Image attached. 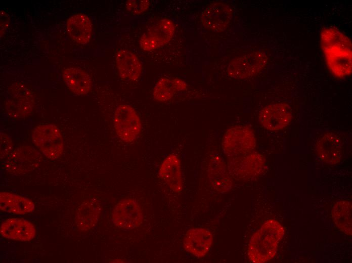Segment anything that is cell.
I'll list each match as a JSON object with an SVG mask.
<instances>
[{
    "mask_svg": "<svg viewBox=\"0 0 352 263\" xmlns=\"http://www.w3.org/2000/svg\"><path fill=\"white\" fill-rule=\"evenodd\" d=\"M222 144L225 154L232 158L250 153L255 147L256 140L250 128L238 125L225 132Z\"/></svg>",
    "mask_w": 352,
    "mask_h": 263,
    "instance_id": "obj_3",
    "label": "cell"
},
{
    "mask_svg": "<svg viewBox=\"0 0 352 263\" xmlns=\"http://www.w3.org/2000/svg\"><path fill=\"white\" fill-rule=\"evenodd\" d=\"M213 242L212 233L205 228H194L187 231L183 240L185 249L197 257L204 256Z\"/></svg>",
    "mask_w": 352,
    "mask_h": 263,
    "instance_id": "obj_13",
    "label": "cell"
},
{
    "mask_svg": "<svg viewBox=\"0 0 352 263\" xmlns=\"http://www.w3.org/2000/svg\"><path fill=\"white\" fill-rule=\"evenodd\" d=\"M322 49L331 72L338 77L351 73L352 52L350 39L334 27H326L320 33Z\"/></svg>",
    "mask_w": 352,
    "mask_h": 263,
    "instance_id": "obj_1",
    "label": "cell"
},
{
    "mask_svg": "<svg viewBox=\"0 0 352 263\" xmlns=\"http://www.w3.org/2000/svg\"><path fill=\"white\" fill-rule=\"evenodd\" d=\"M67 30L73 40L79 43L84 44L91 39L92 24L87 16L79 13L68 18Z\"/></svg>",
    "mask_w": 352,
    "mask_h": 263,
    "instance_id": "obj_19",
    "label": "cell"
},
{
    "mask_svg": "<svg viewBox=\"0 0 352 263\" xmlns=\"http://www.w3.org/2000/svg\"><path fill=\"white\" fill-rule=\"evenodd\" d=\"M159 174L172 190L175 192L182 190L181 164L176 155L171 154L165 158L159 168Z\"/></svg>",
    "mask_w": 352,
    "mask_h": 263,
    "instance_id": "obj_16",
    "label": "cell"
},
{
    "mask_svg": "<svg viewBox=\"0 0 352 263\" xmlns=\"http://www.w3.org/2000/svg\"><path fill=\"white\" fill-rule=\"evenodd\" d=\"M264 165L262 155L257 153L229 158L228 170L229 174L236 179H244L254 176L260 172Z\"/></svg>",
    "mask_w": 352,
    "mask_h": 263,
    "instance_id": "obj_8",
    "label": "cell"
},
{
    "mask_svg": "<svg viewBox=\"0 0 352 263\" xmlns=\"http://www.w3.org/2000/svg\"><path fill=\"white\" fill-rule=\"evenodd\" d=\"M283 235L284 229L279 223L267 220L250 239L247 250L250 260L263 263L273 258Z\"/></svg>",
    "mask_w": 352,
    "mask_h": 263,
    "instance_id": "obj_2",
    "label": "cell"
},
{
    "mask_svg": "<svg viewBox=\"0 0 352 263\" xmlns=\"http://www.w3.org/2000/svg\"><path fill=\"white\" fill-rule=\"evenodd\" d=\"M116 64L122 78L134 80L141 75L142 66L138 57L127 50H120L117 52Z\"/></svg>",
    "mask_w": 352,
    "mask_h": 263,
    "instance_id": "obj_18",
    "label": "cell"
},
{
    "mask_svg": "<svg viewBox=\"0 0 352 263\" xmlns=\"http://www.w3.org/2000/svg\"><path fill=\"white\" fill-rule=\"evenodd\" d=\"M291 118L290 107L284 103L268 105L260 111L258 115L260 123L270 130L283 129L289 124Z\"/></svg>",
    "mask_w": 352,
    "mask_h": 263,
    "instance_id": "obj_12",
    "label": "cell"
},
{
    "mask_svg": "<svg viewBox=\"0 0 352 263\" xmlns=\"http://www.w3.org/2000/svg\"><path fill=\"white\" fill-rule=\"evenodd\" d=\"M12 141L6 134H1V156L7 155L12 149Z\"/></svg>",
    "mask_w": 352,
    "mask_h": 263,
    "instance_id": "obj_26",
    "label": "cell"
},
{
    "mask_svg": "<svg viewBox=\"0 0 352 263\" xmlns=\"http://www.w3.org/2000/svg\"><path fill=\"white\" fill-rule=\"evenodd\" d=\"M174 26L168 19H163L147 31L140 40L141 48L150 51L163 46L172 37Z\"/></svg>",
    "mask_w": 352,
    "mask_h": 263,
    "instance_id": "obj_11",
    "label": "cell"
},
{
    "mask_svg": "<svg viewBox=\"0 0 352 263\" xmlns=\"http://www.w3.org/2000/svg\"><path fill=\"white\" fill-rule=\"evenodd\" d=\"M333 220L338 228L346 234H351V205L349 202H337L332 210Z\"/></svg>",
    "mask_w": 352,
    "mask_h": 263,
    "instance_id": "obj_24",
    "label": "cell"
},
{
    "mask_svg": "<svg viewBox=\"0 0 352 263\" xmlns=\"http://www.w3.org/2000/svg\"><path fill=\"white\" fill-rule=\"evenodd\" d=\"M63 76L68 88L76 94L84 95L91 88L92 81L90 76L81 69L67 68L64 71Z\"/></svg>",
    "mask_w": 352,
    "mask_h": 263,
    "instance_id": "obj_22",
    "label": "cell"
},
{
    "mask_svg": "<svg viewBox=\"0 0 352 263\" xmlns=\"http://www.w3.org/2000/svg\"><path fill=\"white\" fill-rule=\"evenodd\" d=\"M41 155L29 146L16 148L8 157L6 169L10 173L24 174L34 169L40 161Z\"/></svg>",
    "mask_w": 352,
    "mask_h": 263,
    "instance_id": "obj_7",
    "label": "cell"
},
{
    "mask_svg": "<svg viewBox=\"0 0 352 263\" xmlns=\"http://www.w3.org/2000/svg\"><path fill=\"white\" fill-rule=\"evenodd\" d=\"M233 10L227 3L214 2L203 11L201 21L204 26L215 31L224 30L232 18Z\"/></svg>",
    "mask_w": 352,
    "mask_h": 263,
    "instance_id": "obj_9",
    "label": "cell"
},
{
    "mask_svg": "<svg viewBox=\"0 0 352 263\" xmlns=\"http://www.w3.org/2000/svg\"><path fill=\"white\" fill-rule=\"evenodd\" d=\"M1 235L7 239L20 241H29L34 238L35 229L29 221L12 217L4 221L1 226Z\"/></svg>",
    "mask_w": 352,
    "mask_h": 263,
    "instance_id": "obj_14",
    "label": "cell"
},
{
    "mask_svg": "<svg viewBox=\"0 0 352 263\" xmlns=\"http://www.w3.org/2000/svg\"><path fill=\"white\" fill-rule=\"evenodd\" d=\"M317 154L321 160L334 164L341 156V142L338 136L333 133L323 136L317 144Z\"/></svg>",
    "mask_w": 352,
    "mask_h": 263,
    "instance_id": "obj_17",
    "label": "cell"
},
{
    "mask_svg": "<svg viewBox=\"0 0 352 263\" xmlns=\"http://www.w3.org/2000/svg\"><path fill=\"white\" fill-rule=\"evenodd\" d=\"M0 208L3 211L12 214H24L32 212L34 203L26 197L14 193H0Z\"/></svg>",
    "mask_w": 352,
    "mask_h": 263,
    "instance_id": "obj_20",
    "label": "cell"
},
{
    "mask_svg": "<svg viewBox=\"0 0 352 263\" xmlns=\"http://www.w3.org/2000/svg\"><path fill=\"white\" fill-rule=\"evenodd\" d=\"M150 2L146 0H130L125 4L126 9L131 14H139L148 9Z\"/></svg>",
    "mask_w": 352,
    "mask_h": 263,
    "instance_id": "obj_25",
    "label": "cell"
},
{
    "mask_svg": "<svg viewBox=\"0 0 352 263\" xmlns=\"http://www.w3.org/2000/svg\"><path fill=\"white\" fill-rule=\"evenodd\" d=\"M114 124L118 136L126 142L136 140L141 129L139 115L127 105H121L117 107L114 114Z\"/></svg>",
    "mask_w": 352,
    "mask_h": 263,
    "instance_id": "obj_5",
    "label": "cell"
},
{
    "mask_svg": "<svg viewBox=\"0 0 352 263\" xmlns=\"http://www.w3.org/2000/svg\"><path fill=\"white\" fill-rule=\"evenodd\" d=\"M114 224L126 230L138 227L143 220V215L138 203L133 199H125L115 207L112 215Z\"/></svg>",
    "mask_w": 352,
    "mask_h": 263,
    "instance_id": "obj_10",
    "label": "cell"
},
{
    "mask_svg": "<svg viewBox=\"0 0 352 263\" xmlns=\"http://www.w3.org/2000/svg\"><path fill=\"white\" fill-rule=\"evenodd\" d=\"M32 139L35 145L49 159H56L61 156L64 145L62 135L55 125L41 124L32 132Z\"/></svg>",
    "mask_w": 352,
    "mask_h": 263,
    "instance_id": "obj_4",
    "label": "cell"
},
{
    "mask_svg": "<svg viewBox=\"0 0 352 263\" xmlns=\"http://www.w3.org/2000/svg\"><path fill=\"white\" fill-rule=\"evenodd\" d=\"M267 56L261 52H254L233 59L229 65V75L234 78L244 79L257 74L266 65Z\"/></svg>",
    "mask_w": 352,
    "mask_h": 263,
    "instance_id": "obj_6",
    "label": "cell"
},
{
    "mask_svg": "<svg viewBox=\"0 0 352 263\" xmlns=\"http://www.w3.org/2000/svg\"><path fill=\"white\" fill-rule=\"evenodd\" d=\"M101 207L96 201H87L83 202L77 208L75 222L81 231L90 230L97 223L100 217Z\"/></svg>",
    "mask_w": 352,
    "mask_h": 263,
    "instance_id": "obj_21",
    "label": "cell"
},
{
    "mask_svg": "<svg viewBox=\"0 0 352 263\" xmlns=\"http://www.w3.org/2000/svg\"><path fill=\"white\" fill-rule=\"evenodd\" d=\"M208 176L210 183L219 192H226L232 188L231 176L227 170L225 162L217 153H213L210 157Z\"/></svg>",
    "mask_w": 352,
    "mask_h": 263,
    "instance_id": "obj_15",
    "label": "cell"
},
{
    "mask_svg": "<svg viewBox=\"0 0 352 263\" xmlns=\"http://www.w3.org/2000/svg\"><path fill=\"white\" fill-rule=\"evenodd\" d=\"M187 86L186 83L181 79L162 78L156 83L153 95L157 101H166L178 92L185 90Z\"/></svg>",
    "mask_w": 352,
    "mask_h": 263,
    "instance_id": "obj_23",
    "label": "cell"
}]
</instances>
